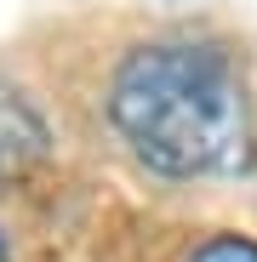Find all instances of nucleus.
I'll list each match as a JSON object with an SVG mask.
<instances>
[{
    "instance_id": "nucleus-1",
    "label": "nucleus",
    "mask_w": 257,
    "mask_h": 262,
    "mask_svg": "<svg viewBox=\"0 0 257 262\" xmlns=\"http://www.w3.org/2000/svg\"><path fill=\"white\" fill-rule=\"evenodd\" d=\"M86 120L149 188H257V34L234 17L120 29L86 80Z\"/></svg>"
},
{
    "instance_id": "nucleus-2",
    "label": "nucleus",
    "mask_w": 257,
    "mask_h": 262,
    "mask_svg": "<svg viewBox=\"0 0 257 262\" xmlns=\"http://www.w3.org/2000/svg\"><path fill=\"white\" fill-rule=\"evenodd\" d=\"M57 160V120L23 74L0 63V188H29Z\"/></svg>"
},
{
    "instance_id": "nucleus-3",
    "label": "nucleus",
    "mask_w": 257,
    "mask_h": 262,
    "mask_svg": "<svg viewBox=\"0 0 257 262\" xmlns=\"http://www.w3.org/2000/svg\"><path fill=\"white\" fill-rule=\"evenodd\" d=\"M177 262H257V228L251 223H218L200 228Z\"/></svg>"
},
{
    "instance_id": "nucleus-4",
    "label": "nucleus",
    "mask_w": 257,
    "mask_h": 262,
    "mask_svg": "<svg viewBox=\"0 0 257 262\" xmlns=\"http://www.w3.org/2000/svg\"><path fill=\"white\" fill-rule=\"evenodd\" d=\"M0 262H12V234H6V223H0Z\"/></svg>"
},
{
    "instance_id": "nucleus-5",
    "label": "nucleus",
    "mask_w": 257,
    "mask_h": 262,
    "mask_svg": "<svg viewBox=\"0 0 257 262\" xmlns=\"http://www.w3.org/2000/svg\"><path fill=\"white\" fill-rule=\"evenodd\" d=\"M160 6H177V0H160Z\"/></svg>"
}]
</instances>
